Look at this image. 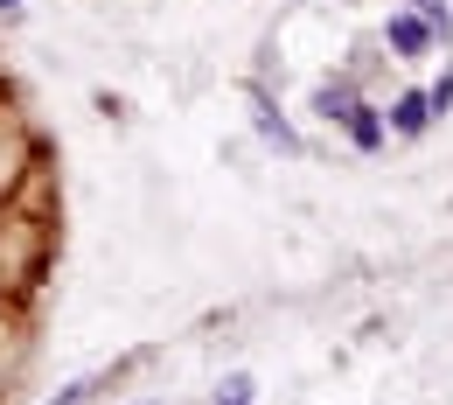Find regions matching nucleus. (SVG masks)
Wrapping results in <instances>:
<instances>
[{
  "label": "nucleus",
  "mask_w": 453,
  "mask_h": 405,
  "mask_svg": "<svg viewBox=\"0 0 453 405\" xmlns=\"http://www.w3.org/2000/svg\"><path fill=\"white\" fill-rule=\"evenodd\" d=\"M384 35H391V50H397L404 63L426 57V43H433V28H426V21H411V14H391V28H384Z\"/></svg>",
  "instance_id": "obj_1"
},
{
  "label": "nucleus",
  "mask_w": 453,
  "mask_h": 405,
  "mask_svg": "<svg viewBox=\"0 0 453 405\" xmlns=\"http://www.w3.org/2000/svg\"><path fill=\"white\" fill-rule=\"evenodd\" d=\"M426 119H433V98H418V91H404L391 105V126L397 133H426Z\"/></svg>",
  "instance_id": "obj_2"
},
{
  "label": "nucleus",
  "mask_w": 453,
  "mask_h": 405,
  "mask_svg": "<svg viewBox=\"0 0 453 405\" xmlns=\"http://www.w3.org/2000/svg\"><path fill=\"white\" fill-rule=\"evenodd\" d=\"M314 105H321V113H328V119H342V126L356 119V98H349V91H335V84H328V91H321Z\"/></svg>",
  "instance_id": "obj_3"
},
{
  "label": "nucleus",
  "mask_w": 453,
  "mask_h": 405,
  "mask_svg": "<svg viewBox=\"0 0 453 405\" xmlns=\"http://www.w3.org/2000/svg\"><path fill=\"white\" fill-rule=\"evenodd\" d=\"M217 405H251V378H224V385H217Z\"/></svg>",
  "instance_id": "obj_4"
},
{
  "label": "nucleus",
  "mask_w": 453,
  "mask_h": 405,
  "mask_svg": "<svg viewBox=\"0 0 453 405\" xmlns=\"http://www.w3.org/2000/svg\"><path fill=\"white\" fill-rule=\"evenodd\" d=\"M349 133H356V140H363V147H377V140H384V126H377V119L363 113V105H356V119H349Z\"/></svg>",
  "instance_id": "obj_5"
}]
</instances>
